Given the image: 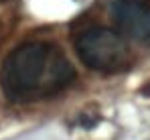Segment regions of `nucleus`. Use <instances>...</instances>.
Wrapping results in <instances>:
<instances>
[{"instance_id": "f03ea898", "label": "nucleus", "mask_w": 150, "mask_h": 140, "mask_svg": "<svg viewBox=\"0 0 150 140\" xmlns=\"http://www.w3.org/2000/svg\"><path fill=\"white\" fill-rule=\"evenodd\" d=\"M75 51L89 69L101 73H120L132 63V53L124 37L103 26L83 31L75 39Z\"/></svg>"}, {"instance_id": "7ed1b4c3", "label": "nucleus", "mask_w": 150, "mask_h": 140, "mask_svg": "<svg viewBox=\"0 0 150 140\" xmlns=\"http://www.w3.org/2000/svg\"><path fill=\"white\" fill-rule=\"evenodd\" d=\"M112 12L120 35L138 43H150V6L140 0H116Z\"/></svg>"}, {"instance_id": "f257e3e1", "label": "nucleus", "mask_w": 150, "mask_h": 140, "mask_svg": "<svg viewBox=\"0 0 150 140\" xmlns=\"http://www.w3.org/2000/svg\"><path fill=\"white\" fill-rule=\"evenodd\" d=\"M73 77V65L57 47L33 41L16 47L4 59L0 87L12 102H33L59 93Z\"/></svg>"}]
</instances>
